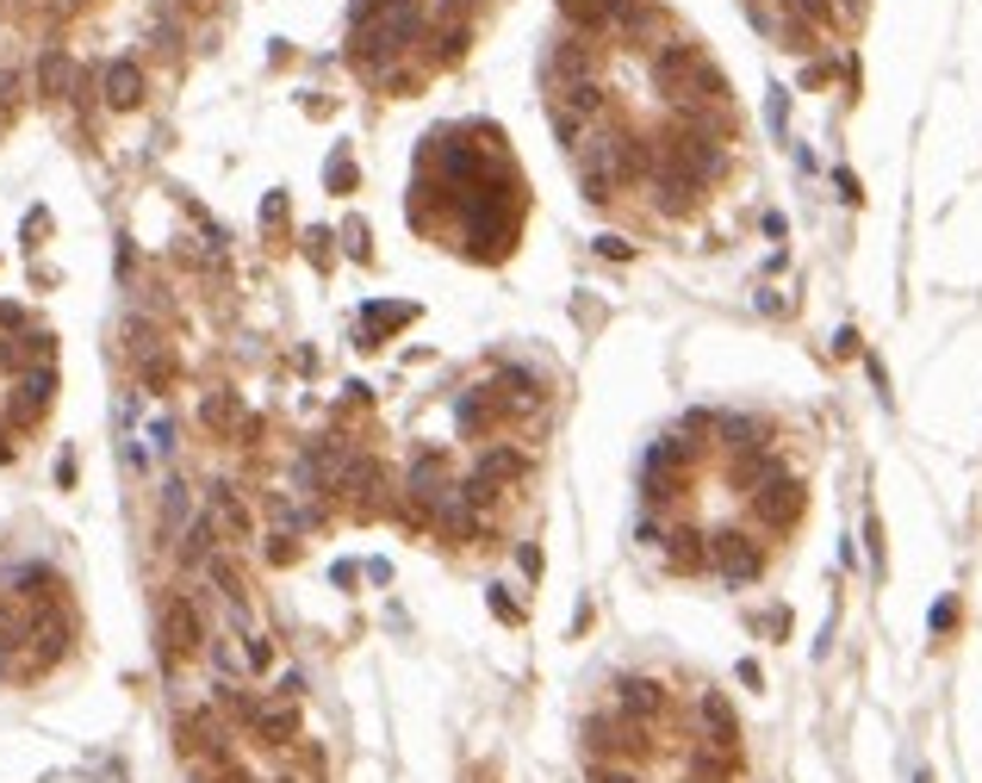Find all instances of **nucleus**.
I'll return each instance as SVG.
<instances>
[{
    "instance_id": "nucleus-1",
    "label": "nucleus",
    "mask_w": 982,
    "mask_h": 783,
    "mask_svg": "<svg viewBox=\"0 0 982 783\" xmlns=\"http://www.w3.org/2000/svg\"><path fill=\"white\" fill-rule=\"evenodd\" d=\"M423 37V0H392L386 13H374V19H361L355 25V63L361 69H379V63H392V56H404Z\"/></svg>"
},
{
    "instance_id": "nucleus-2",
    "label": "nucleus",
    "mask_w": 982,
    "mask_h": 783,
    "mask_svg": "<svg viewBox=\"0 0 982 783\" xmlns=\"http://www.w3.org/2000/svg\"><path fill=\"white\" fill-rule=\"evenodd\" d=\"M703 69H709V56L697 51V44H666V51L654 56V87L678 106V112H697V81H703Z\"/></svg>"
},
{
    "instance_id": "nucleus-3",
    "label": "nucleus",
    "mask_w": 982,
    "mask_h": 783,
    "mask_svg": "<svg viewBox=\"0 0 982 783\" xmlns=\"http://www.w3.org/2000/svg\"><path fill=\"white\" fill-rule=\"evenodd\" d=\"M709 566L727 578V585H753L765 573V554H758V541L746 529H715L709 535Z\"/></svg>"
},
{
    "instance_id": "nucleus-4",
    "label": "nucleus",
    "mask_w": 982,
    "mask_h": 783,
    "mask_svg": "<svg viewBox=\"0 0 982 783\" xmlns=\"http://www.w3.org/2000/svg\"><path fill=\"white\" fill-rule=\"evenodd\" d=\"M162 665H181V660H193L199 646H206V622H199V609L187 603V597H169L162 603Z\"/></svg>"
},
{
    "instance_id": "nucleus-5",
    "label": "nucleus",
    "mask_w": 982,
    "mask_h": 783,
    "mask_svg": "<svg viewBox=\"0 0 982 783\" xmlns=\"http://www.w3.org/2000/svg\"><path fill=\"white\" fill-rule=\"evenodd\" d=\"M69 641H75L69 609H63V603L32 609V634H25V646H32V672H51V665L63 660V653H69Z\"/></svg>"
},
{
    "instance_id": "nucleus-6",
    "label": "nucleus",
    "mask_w": 982,
    "mask_h": 783,
    "mask_svg": "<svg viewBox=\"0 0 982 783\" xmlns=\"http://www.w3.org/2000/svg\"><path fill=\"white\" fill-rule=\"evenodd\" d=\"M802 479H790V472H777L771 486H758L753 491V516L765 522V529H796L802 522Z\"/></svg>"
},
{
    "instance_id": "nucleus-7",
    "label": "nucleus",
    "mask_w": 982,
    "mask_h": 783,
    "mask_svg": "<svg viewBox=\"0 0 982 783\" xmlns=\"http://www.w3.org/2000/svg\"><path fill=\"white\" fill-rule=\"evenodd\" d=\"M51 399H56V367H25L19 385H13V404H7V423H13V429H32V423L51 411Z\"/></svg>"
},
{
    "instance_id": "nucleus-8",
    "label": "nucleus",
    "mask_w": 982,
    "mask_h": 783,
    "mask_svg": "<svg viewBox=\"0 0 982 783\" xmlns=\"http://www.w3.org/2000/svg\"><path fill=\"white\" fill-rule=\"evenodd\" d=\"M666 684L659 678H616V715L628 721V728H654L659 715H666Z\"/></svg>"
},
{
    "instance_id": "nucleus-9",
    "label": "nucleus",
    "mask_w": 982,
    "mask_h": 783,
    "mask_svg": "<svg viewBox=\"0 0 982 783\" xmlns=\"http://www.w3.org/2000/svg\"><path fill=\"white\" fill-rule=\"evenodd\" d=\"M7 597H13V603H32V609H51V603H63V573L44 566V559H25V566L7 573Z\"/></svg>"
},
{
    "instance_id": "nucleus-10",
    "label": "nucleus",
    "mask_w": 982,
    "mask_h": 783,
    "mask_svg": "<svg viewBox=\"0 0 982 783\" xmlns=\"http://www.w3.org/2000/svg\"><path fill=\"white\" fill-rule=\"evenodd\" d=\"M647 187H654V206L666 211V218H684L697 199H703V181H690V174L666 168V162H654V174H647Z\"/></svg>"
},
{
    "instance_id": "nucleus-11",
    "label": "nucleus",
    "mask_w": 982,
    "mask_h": 783,
    "mask_svg": "<svg viewBox=\"0 0 982 783\" xmlns=\"http://www.w3.org/2000/svg\"><path fill=\"white\" fill-rule=\"evenodd\" d=\"M548 75L560 87H566V81H591V75H597V44H591V37H560L553 56H548Z\"/></svg>"
},
{
    "instance_id": "nucleus-12",
    "label": "nucleus",
    "mask_w": 982,
    "mask_h": 783,
    "mask_svg": "<svg viewBox=\"0 0 982 783\" xmlns=\"http://www.w3.org/2000/svg\"><path fill=\"white\" fill-rule=\"evenodd\" d=\"M181 752H206L218 765H230V747H225V728H218V715H181Z\"/></svg>"
},
{
    "instance_id": "nucleus-13",
    "label": "nucleus",
    "mask_w": 982,
    "mask_h": 783,
    "mask_svg": "<svg viewBox=\"0 0 982 783\" xmlns=\"http://www.w3.org/2000/svg\"><path fill=\"white\" fill-rule=\"evenodd\" d=\"M454 417H461V435H492V429H498V417H504L498 385H473V392L461 399V411H454Z\"/></svg>"
},
{
    "instance_id": "nucleus-14",
    "label": "nucleus",
    "mask_w": 982,
    "mask_h": 783,
    "mask_svg": "<svg viewBox=\"0 0 982 783\" xmlns=\"http://www.w3.org/2000/svg\"><path fill=\"white\" fill-rule=\"evenodd\" d=\"M249 728L261 733V747H293L299 733V709L287 703V696H274V703H256V721Z\"/></svg>"
},
{
    "instance_id": "nucleus-15",
    "label": "nucleus",
    "mask_w": 982,
    "mask_h": 783,
    "mask_svg": "<svg viewBox=\"0 0 982 783\" xmlns=\"http://www.w3.org/2000/svg\"><path fill=\"white\" fill-rule=\"evenodd\" d=\"M100 87H106V106H112V112H131V106L143 100V69L131 56H119V63H106Z\"/></svg>"
},
{
    "instance_id": "nucleus-16",
    "label": "nucleus",
    "mask_w": 982,
    "mask_h": 783,
    "mask_svg": "<svg viewBox=\"0 0 982 783\" xmlns=\"http://www.w3.org/2000/svg\"><path fill=\"white\" fill-rule=\"evenodd\" d=\"M703 728H709V747L741 752V721H734V703L722 690H703Z\"/></svg>"
},
{
    "instance_id": "nucleus-17",
    "label": "nucleus",
    "mask_w": 982,
    "mask_h": 783,
    "mask_svg": "<svg viewBox=\"0 0 982 783\" xmlns=\"http://www.w3.org/2000/svg\"><path fill=\"white\" fill-rule=\"evenodd\" d=\"M498 399H504V411H535V404L548 399V385L535 380L529 367H498Z\"/></svg>"
},
{
    "instance_id": "nucleus-18",
    "label": "nucleus",
    "mask_w": 982,
    "mask_h": 783,
    "mask_svg": "<svg viewBox=\"0 0 982 783\" xmlns=\"http://www.w3.org/2000/svg\"><path fill=\"white\" fill-rule=\"evenodd\" d=\"M666 566H672V573H703L709 566V535L703 529H672V535H666Z\"/></svg>"
},
{
    "instance_id": "nucleus-19",
    "label": "nucleus",
    "mask_w": 982,
    "mask_h": 783,
    "mask_svg": "<svg viewBox=\"0 0 982 783\" xmlns=\"http://www.w3.org/2000/svg\"><path fill=\"white\" fill-rule=\"evenodd\" d=\"M212 529H225L230 541L256 535V522H249V510H242V498L230 486H212Z\"/></svg>"
},
{
    "instance_id": "nucleus-20",
    "label": "nucleus",
    "mask_w": 982,
    "mask_h": 783,
    "mask_svg": "<svg viewBox=\"0 0 982 783\" xmlns=\"http://www.w3.org/2000/svg\"><path fill=\"white\" fill-rule=\"evenodd\" d=\"M417 317V305H367L361 312V348H379L392 330H404Z\"/></svg>"
},
{
    "instance_id": "nucleus-21",
    "label": "nucleus",
    "mask_w": 982,
    "mask_h": 783,
    "mask_svg": "<svg viewBox=\"0 0 982 783\" xmlns=\"http://www.w3.org/2000/svg\"><path fill=\"white\" fill-rule=\"evenodd\" d=\"M734 771H741V752H722V747L690 752V783H727Z\"/></svg>"
},
{
    "instance_id": "nucleus-22",
    "label": "nucleus",
    "mask_w": 982,
    "mask_h": 783,
    "mask_svg": "<svg viewBox=\"0 0 982 783\" xmlns=\"http://www.w3.org/2000/svg\"><path fill=\"white\" fill-rule=\"evenodd\" d=\"M690 460H697V442H690V435H659L654 448H647V467L654 472H690Z\"/></svg>"
},
{
    "instance_id": "nucleus-23",
    "label": "nucleus",
    "mask_w": 982,
    "mask_h": 783,
    "mask_svg": "<svg viewBox=\"0 0 982 783\" xmlns=\"http://www.w3.org/2000/svg\"><path fill=\"white\" fill-rule=\"evenodd\" d=\"M553 106H566L572 119H597V112H604V81H597V75H591V81H566L553 94Z\"/></svg>"
},
{
    "instance_id": "nucleus-24",
    "label": "nucleus",
    "mask_w": 982,
    "mask_h": 783,
    "mask_svg": "<svg viewBox=\"0 0 982 783\" xmlns=\"http://www.w3.org/2000/svg\"><path fill=\"white\" fill-rule=\"evenodd\" d=\"M777 460H771V448H753V454H734V486L741 491H758V486H771L777 479Z\"/></svg>"
},
{
    "instance_id": "nucleus-25",
    "label": "nucleus",
    "mask_w": 982,
    "mask_h": 783,
    "mask_svg": "<svg viewBox=\"0 0 982 783\" xmlns=\"http://www.w3.org/2000/svg\"><path fill=\"white\" fill-rule=\"evenodd\" d=\"M715 435H722L734 454H753V448H765V442H771V429H765L758 417H722V423H715Z\"/></svg>"
},
{
    "instance_id": "nucleus-26",
    "label": "nucleus",
    "mask_w": 982,
    "mask_h": 783,
    "mask_svg": "<svg viewBox=\"0 0 982 783\" xmlns=\"http://www.w3.org/2000/svg\"><path fill=\"white\" fill-rule=\"evenodd\" d=\"M473 472H479V479H492V486L504 491V486H517V479H522V454H517V448H485Z\"/></svg>"
},
{
    "instance_id": "nucleus-27",
    "label": "nucleus",
    "mask_w": 982,
    "mask_h": 783,
    "mask_svg": "<svg viewBox=\"0 0 982 783\" xmlns=\"http://www.w3.org/2000/svg\"><path fill=\"white\" fill-rule=\"evenodd\" d=\"M69 81H75V63L63 51H51L44 63H37V94H51L56 100V94H69Z\"/></svg>"
},
{
    "instance_id": "nucleus-28",
    "label": "nucleus",
    "mask_w": 982,
    "mask_h": 783,
    "mask_svg": "<svg viewBox=\"0 0 982 783\" xmlns=\"http://www.w3.org/2000/svg\"><path fill=\"white\" fill-rule=\"evenodd\" d=\"M678 491H684V472H640V498H647V504H672Z\"/></svg>"
},
{
    "instance_id": "nucleus-29",
    "label": "nucleus",
    "mask_w": 982,
    "mask_h": 783,
    "mask_svg": "<svg viewBox=\"0 0 982 783\" xmlns=\"http://www.w3.org/2000/svg\"><path fill=\"white\" fill-rule=\"evenodd\" d=\"M199 417H206V429H237V399H230V392H212L206 404H199Z\"/></svg>"
},
{
    "instance_id": "nucleus-30",
    "label": "nucleus",
    "mask_w": 982,
    "mask_h": 783,
    "mask_svg": "<svg viewBox=\"0 0 982 783\" xmlns=\"http://www.w3.org/2000/svg\"><path fill=\"white\" fill-rule=\"evenodd\" d=\"M560 13H566L572 25H585V32H604V25H609L604 0H560Z\"/></svg>"
},
{
    "instance_id": "nucleus-31",
    "label": "nucleus",
    "mask_w": 982,
    "mask_h": 783,
    "mask_svg": "<svg viewBox=\"0 0 982 783\" xmlns=\"http://www.w3.org/2000/svg\"><path fill=\"white\" fill-rule=\"evenodd\" d=\"M212 535H218L212 522H193L187 541H181V559H187V566H206V559H212Z\"/></svg>"
},
{
    "instance_id": "nucleus-32",
    "label": "nucleus",
    "mask_w": 982,
    "mask_h": 783,
    "mask_svg": "<svg viewBox=\"0 0 982 783\" xmlns=\"http://www.w3.org/2000/svg\"><path fill=\"white\" fill-rule=\"evenodd\" d=\"M143 385H150V392H169V380H174V355H162V348H155V355H143Z\"/></svg>"
},
{
    "instance_id": "nucleus-33",
    "label": "nucleus",
    "mask_w": 982,
    "mask_h": 783,
    "mask_svg": "<svg viewBox=\"0 0 982 783\" xmlns=\"http://www.w3.org/2000/svg\"><path fill=\"white\" fill-rule=\"evenodd\" d=\"M187 516H193V504H187V486H169V491H162V529H169V535H174V529H181V522H187Z\"/></svg>"
},
{
    "instance_id": "nucleus-34",
    "label": "nucleus",
    "mask_w": 982,
    "mask_h": 783,
    "mask_svg": "<svg viewBox=\"0 0 982 783\" xmlns=\"http://www.w3.org/2000/svg\"><path fill=\"white\" fill-rule=\"evenodd\" d=\"M485 603H492V616H498V622H522V603L510 597V585H492V591H485Z\"/></svg>"
},
{
    "instance_id": "nucleus-35",
    "label": "nucleus",
    "mask_w": 982,
    "mask_h": 783,
    "mask_svg": "<svg viewBox=\"0 0 982 783\" xmlns=\"http://www.w3.org/2000/svg\"><path fill=\"white\" fill-rule=\"evenodd\" d=\"M435 44H442V56H449V63H454V56H461L466 44H473V25H461V19H449V25H442V37H435Z\"/></svg>"
},
{
    "instance_id": "nucleus-36",
    "label": "nucleus",
    "mask_w": 982,
    "mask_h": 783,
    "mask_svg": "<svg viewBox=\"0 0 982 783\" xmlns=\"http://www.w3.org/2000/svg\"><path fill=\"white\" fill-rule=\"evenodd\" d=\"M242 665L268 672V665H274V641H268V634H249V646H242Z\"/></svg>"
},
{
    "instance_id": "nucleus-37",
    "label": "nucleus",
    "mask_w": 982,
    "mask_h": 783,
    "mask_svg": "<svg viewBox=\"0 0 982 783\" xmlns=\"http://www.w3.org/2000/svg\"><path fill=\"white\" fill-rule=\"evenodd\" d=\"M927 628H932V634H951V628H958V603H951V597H939V603H932V616H927Z\"/></svg>"
},
{
    "instance_id": "nucleus-38",
    "label": "nucleus",
    "mask_w": 982,
    "mask_h": 783,
    "mask_svg": "<svg viewBox=\"0 0 982 783\" xmlns=\"http://www.w3.org/2000/svg\"><path fill=\"white\" fill-rule=\"evenodd\" d=\"M261 225H268V230L287 225V193H268V199H261Z\"/></svg>"
},
{
    "instance_id": "nucleus-39",
    "label": "nucleus",
    "mask_w": 982,
    "mask_h": 783,
    "mask_svg": "<svg viewBox=\"0 0 982 783\" xmlns=\"http://www.w3.org/2000/svg\"><path fill=\"white\" fill-rule=\"evenodd\" d=\"M330 187H336V193L355 187V162H348V156H330Z\"/></svg>"
},
{
    "instance_id": "nucleus-40",
    "label": "nucleus",
    "mask_w": 982,
    "mask_h": 783,
    "mask_svg": "<svg viewBox=\"0 0 982 783\" xmlns=\"http://www.w3.org/2000/svg\"><path fill=\"white\" fill-rule=\"evenodd\" d=\"M268 559H274V566H293V559H299V541H293V535H274V541H268Z\"/></svg>"
},
{
    "instance_id": "nucleus-41",
    "label": "nucleus",
    "mask_w": 982,
    "mask_h": 783,
    "mask_svg": "<svg viewBox=\"0 0 982 783\" xmlns=\"http://www.w3.org/2000/svg\"><path fill=\"white\" fill-rule=\"evenodd\" d=\"M343 237H348V255H355V261H367V225H361V218H348V225H343Z\"/></svg>"
},
{
    "instance_id": "nucleus-42",
    "label": "nucleus",
    "mask_w": 982,
    "mask_h": 783,
    "mask_svg": "<svg viewBox=\"0 0 982 783\" xmlns=\"http://www.w3.org/2000/svg\"><path fill=\"white\" fill-rule=\"evenodd\" d=\"M833 187H840L845 206H859V199H864V193H859V174H852V168H833Z\"/></svg>"
},
{
    "instance_id": "nucleus-43",
    "label": "nucleus",
    "mask_w": 982,
    "mask_h": 783,
    "mask_svg": "<svg viewBox=\"0 0 982 783\" xmlns=\"http://www.w3.org/2000/svg\"><path fill=\"white\" fill-rule=\"evenodd\" d=\"M864 541H871V566L883 573V522L877 516H864Z\"/></svg>"
},
{
    "instance_id": "nucleus-44",
    "label": "nucleus",
    "mask_w": 982,
    "mask_h": 783,
    "mask_svg": "<svg viewBox=\"0 0 982 783\" xmlns=\"http://www.w3.org/2000/svg\"><path fill=\"white\" fill-rule=\"evenodd\" d=\"M597 255H609V261H628V255H635V243H628V237H597Z\"/></svg>"
},
{
    "instance_id": "nucleus-45",
    "label": "nucleus",
    "mask_w": 982,
    "mask_h": 783,
    "mask_svg": "<svg viewBox=\"0 0 982 783\" xmlns=\"http://www.w3.org/2000/svg\"><path fill=\"white\" fill-rule=\"evenodd\" d=\"M591 783H640L635 771H622V765H591Z\"/></svg>"
},
{
    "instance_id": "nucleus-46",
    "label": "nucleus",
    "mask_w": 982,
    "mask_h": 783,
    "mask_svg": "<svg viewBox=\"0 0 982 783\" xmlns=\"http://www.w3.org/2000/svg\"><path fill=\"white\" fill-rule=\"evenodd\" d=\"M715 423H722L715 411H690V417H684V435H709Z\"/></svg>"
},
{
    "instance_id": "nucleus-47",
    "label": "nucleus",
    "mask_w": 982,
    "mask_h": 783,
    "mask_svg": "<svg viewBox=\"0 0 982 783\" xmlns=\"http://www.w3.org/2000/svg\"><path fill=\"white\" fill-rule=\"evenodd\" d=\"M734 678H741V684H746V690H765V672H758V665H753V660H741V665H734Z\"/></svg>"
},
{
    "instance_id": "nucleus-48",
    "label": "nucleus",
    "mask_w": 982,
    "mask_h": 783,
    "mask_svg": "<svg viewBox=\"0 0 982 783\" xmlns=\"http://www.w3.org/2000/svg\"><path fill=\"white\" fill-rule=\"evenodd\" d=\"M0 330H25V312H19L13 298H0Z\"/></svg>"
},
{
    "instance_id": "nucleus-49",
    "label": "nucleus",
    "mask_w": 982,
    "mask_h": 783,
    "mask_svg": "<svg viewBox=\"0 0 982 783\" xmlns=\"http://www.w3.org/2000/svg\"><path fill=\"white\" fill-rule=\"evenodd\" d=\"M274 696H287V703H299V696H305V678H299V672H280V690Z\"/></svg>"
},
{
    "instance_id": "nucleus-50",
    "label": "nucleus",
    "mask_w": 982,
    "mask_h": 783,
    "mask_svg": "<svg viewBox=\"0 0 982 783\" xmlns=\"http://www.w3.org/2000/svg\"><path fill=\"white\" fill-rule=\"evenodd\" d=\"M784 7H790V13H802V19H821V13H828V0H784Z\"/></svg>"
},
{
    "instance_id": "nucleus-51",
    "label": "nucleus",
    "mask_w": 982,
    "mask_h": 783,
    "mask_svg": "<svg viewBox=\"0 0 982 783\" xmlns=\"http://www.w3.org/2000/svg\"><path fill=\"white\" fill-rule=\"evenodd\" d=\"M324 243H330L324 230H311V237H305V249H311V261H330V249H324Z\"/></svg>"
},
{
    "instance_id": "nucleus-52",
    "label": "nucleus",
    "mask_w": 982,
    "mask_h": 783,
    "mask_svg": "<svg viewBox=\"0 0 982 783\" xmlns=\"http://www.w3.org/2000/svg\"><path fill=\"white\" fill-rule=\"evenodd\" d=\"M833 355H859V330H840V336H833Z\"/></svg>"
},
{
    "instance_id": "nucleus-53",
    "label": "nucleus",
    "mask_w": 982,
    "mask_h": 783,
    "mask_svg": "<svg viewBox=\"0 0 982 783\" xmlns=\"http://www.w3.org/2000/svg\"><path fill=\"white\" fill-rule=\"evenodd\" d=\"M0 460H13V442H7V435H0Z\"/></svg>"
},
{
    "instance_id": "nucleus-54",
    "label": "nucleus",
    "mask_w": 982,
    "mask_h": 783,
    "mask_svg": "<svg viewBox=\"0 0 982 783\" xmlns=\"http://www.w3.org/2000/svg\"><path fill=\"white\" fill-rule=\"evenodd\" d=\"M193 7H206V0H193Z\"/></svg>"
},
{
    "instance_id": "nucleus-55",
    "label": "nucleus",
    "mask_w": 982,
    "mask_h": 783,
    "mask_svg": "<svg viewBox=\"0 0 982 783\" xmlns=\"http://www.w3.org/2000/svg\"><path fill=\"white\" fill-rule=\"evenodd\" d=\"M280 783H287V777H280Z\"/></svg>"
}]
</instances>
